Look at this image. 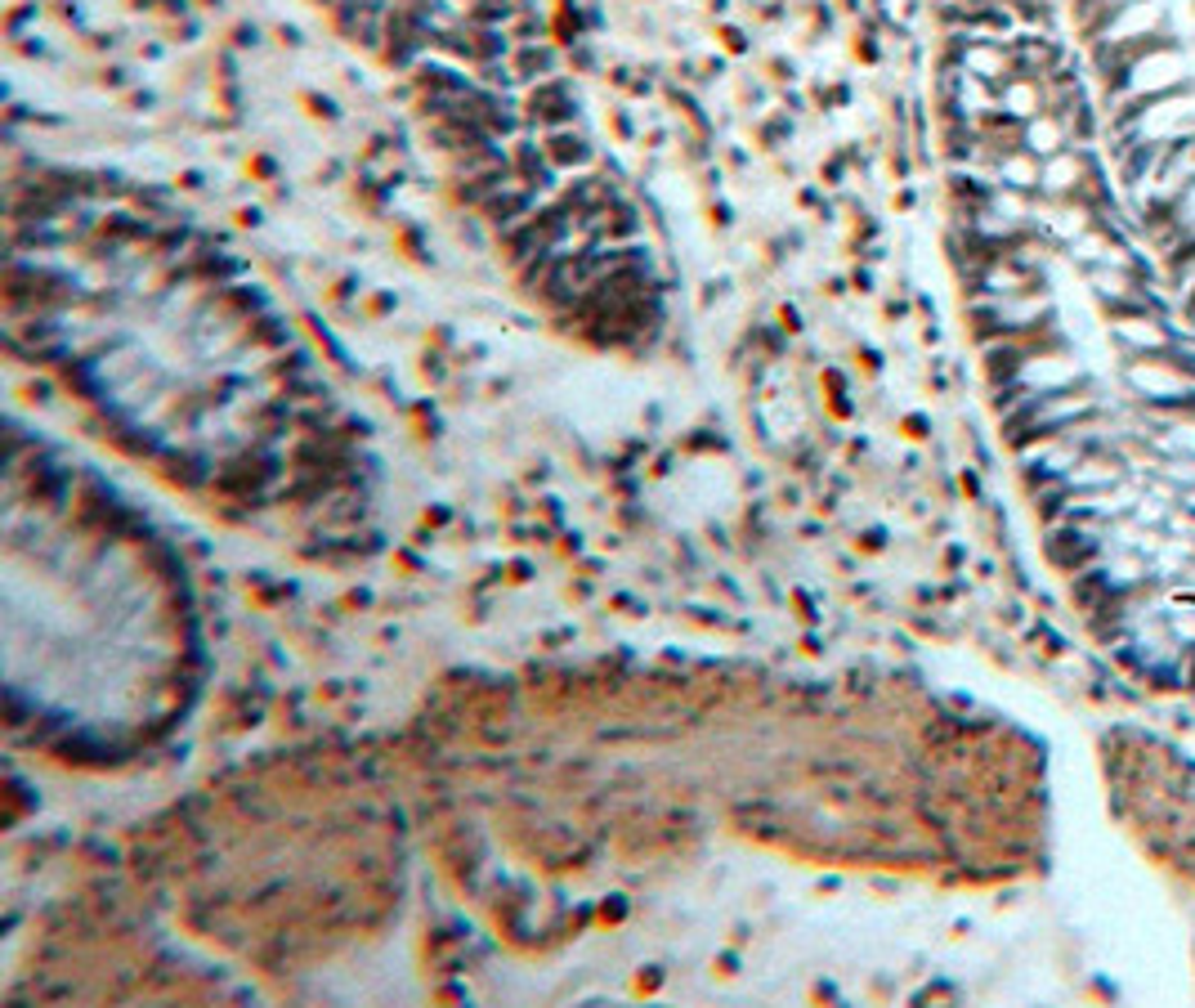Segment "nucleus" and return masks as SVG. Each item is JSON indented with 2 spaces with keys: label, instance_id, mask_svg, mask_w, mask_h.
<instances>
[{
  "label": "nucleus",
  "instance_id": "obj_3",
  "mask_svg": "<svg viewBox=\"0 0 1195 1008\" xmlns=\"http://www.w3.org/2000/svg\"><path fill=\"white\" fill-rule=\"evenodd\" d=\"M1191 685H1195V668H1191Z\"/></svg>",
  "mask_w": 1195,
  "mask_h": 1008
},
{
  "label": "nucleus",
  "instance_id": "obj_1",
  "mask_svg": "<svg viewBox=\"0 0 1195 1008\" xmlns=\"http://www.w3.org/2000/svg\"><path fill=\"white\" fill-rule=\"evenodd\" d=\"M10 314L107 422L188 470L273 466L318 395L215 247L121 198L40 202L14 243Z\"/></svg>",
  "mask_w": 1195,
  "mask_h": 1008
},
{
  "label": "nucleus",
  "instance_id": "obj_2",
  "mask_svg": "<svg viewBox=\"0 0 1195 1008\" xmlns=\"http://www.w3.org/2000/svg\"><path fill=\"white\" fill-rule=\"evenodd\" d=\"M1043 551H1048V561L1057 569H1079L1083 561H1093V556H1097V543L1089 539V533H1079V529H1061V533H1052V539L1043 543Z\"/></svg>",
  "mask_w": 1195,
  "mask_h": 1008
}]
</instances>
